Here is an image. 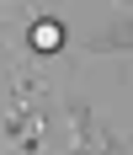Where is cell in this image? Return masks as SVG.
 <instances>
[{
  "label": "cell",
  "mask_w": 133,
  "mask_h": 155,
  "mask_svg": "<svg viewBox=\"0 0 133 155\" xmlns=\"http://www.w3.org/2000/svg\"><path fill=\"white\" fill-rule=\"evenodd\" d=\"M59 43H64L59 21H37V27H32V48H59Z\"/></svg>",
  "instance_id": "obj_1"
}]
</instances>
